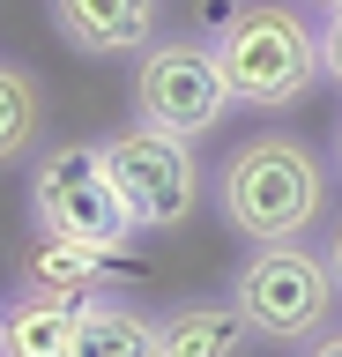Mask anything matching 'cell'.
Segmentation results:
<instances>
[{"mask_svg":"<svg viewBox=\"0 0 342 357\" xmlns=\"http://www.w3.org/2000/svg\"><path fill=\"white\" fill-rule=\"evenodd\" d=\"M313 357H342V335H320V342H313Z\"/></svg>","mask_w":342,"mask_h":357,"instance_id":"9a60e30c","label":"cell"},{"mask_svg":"<svg viewBox=\"0 0 342 357\" xmlns=\"http://www.w3.org/2000/svg\"><path fill=\"white\" fill-rule=\"evenodd\" d=\"M335 164H342V134H335Z\"/></svg>","mask_w":342,"mask_h":357,"instance_id":"e0dca14e","label":"cell"},{"mask_svg":"<svg viewBox=\"0 0 342 357\" xmlns=\"http://www.w3.org/2000/svg\"><path fill=\"white\" fill-rule=\"evenodd\" d=\"M75 357H157V320L119 298H90L75 320Z\"/></svg>","mask_w":342,"mask_h":357,"instance_id":"8fae6325","label":"cell"},{"mask_svg":"<svg viewBox=\"0 0 342 357\" xmlns=\"http://www.w3.org/2000/svg\"><path fill=\"white\" fill-rule=\"evenodd\" d=\"M320 75H327V82H342V8L320 22Z\"/></svg>","mask_w":342,"mask_h":357,"instance_id":"4fadbf2b","label":"cell"},{"mask_svg":"<svg viewBox=\"0 0 342 357\" xmlns=\"http://www.w3.org/2000/svg\"><path fill=\"white\" fill-rule=\"evenodd\" d=\"M75 320H82V305L23 290L0 312V357H75Z\"/></svg>","mask_w":342,"mask_h":357,"instance_id":"30bf717a","label":"cell"},{"mask_svg":"<svg viewBox=\"0 0 342 357\" xmlns=\"http://www.w3.org/2000/svg\"><path fill=\"white\" fill-rule=\"evenodd\" d=\"M52 22L82 60H127L157 38V0H52Z\"/></svg>","mask_w":342,"mask_h":357,"instance_id":"52a82bcc","label":"cell"},{"mask_svg":"<svg viewBox=\"0 0 342 357\" xmlns=\"http://www.w3.org/2000/svg\"><path fill=\"white\" fill-rule=\"evenodd\" d=\"M231 305L253 320V335H268V342H313L327 328V312H335V275L320 253L305 245H253L238 275H231Z\"/></svg>","mask_w":342,"mask_h":357,"instance_id":"277c9868","label":"cell"},{"mask_svg":"<svg viewBox=\"0 0 342 357\" xmlns=\"http://www.w3.org/2000/svg\"><path fill=\"white\" fill-rule=\"evenodd\" d=\"M97 156H104V178L127 201L134 231H179L201 208V164H194V142H179V134L127 127L112 142H97Z\"/></svg>","mask_w":342,"mask_h":357,"instance_id":"5b68a950","label":"cell"},{"mask_svg":"<svg viewBox=\"0 0 342 357\" xmlns=\"http://www.w3.org/2000/svg\"><path fill=\"white\" fill-rule=\"evenodd\" d=\"M224 112H231V89H224V67H216V45L164 38L141 52V75H134V119L141 127L201 142Z\"/></svg>","mask_w":342,"mask_h":357,"instance_id":"8992f818","label":"cell"},{"mask_svg":"<svg viewBox=\"0 0 342 357\" xmlns=\"http://www.w3.org/2000/svg\"><path fill=\"white\" fill-rule=\"evenodd\" d=\"M313 8H327V15H335V8H342V0H313Z\"/></svg>","mask_w":342,"mask_h":357,"instance_id":"2e32d148","label":"cell"},{"mask_svg":"<svg viewBox=\"0 0 342 357\" xmlns=\"http://www.w3.org/2000/svg\"><path fill=\"white\" fill-rule=\"evenodd\" d=\"M320 261H327V275L342 283V216H335V231H327V253H320Z\"/></svg>","mask_w":342,"mask_h":357,"instance_id":"5bb4252c","label":"cell"},{"mask_svg":"<svg viewBox=\"0 0 342 357\" xmlns=\"http://www.w3.org/2000/svg\"><path fill=\"white\" fill-rule=\"evenodd\" d=\"M216 208L238 238L253 245H283L305 238L327 208V178H320V156L297 142V134H246L238 149L216 164Z\"/></svg>","mask_w":342,"mask_h":357,"instance_id":"6da1fadb","label":"cell"},{"mask_svg":"<svg viewBox=\"0 0 342 357\" xmlns=\"http://www.w3.org/2000/svg\"><path fill=\"white\" fill-rule=\"evenodd\" d=\"M30 223L52 231V238L97 245V253H112L119 268H134V238L141 231H134V216H127V201L112 194L97 142H60V149L38 156V172H30Z\"/></svg>","mask_w":342,"mask_h":357,"instance_id":"3957f363","label":"cell"},{"mask_svg":"<svg viewBox=\"0 0 342 357\" xmlns=\"http://www.w3.org/2000/svg\"><path fill=\"white\" fill-rule=\"evenodd\" d=\"M119 275H127V268H119L112 253L75 245V238H52V231H38V238L23 245V290H38V298L90 305V298H104V290L119 283Z\"/></svg>","mask_w":342,"mask_h":357,"instance_id":"ba28073f","label":"cell"},{"mask_svg":"<svg viewBox=\"0 0 342 357\" xmlns=\"http://www.w3.org/2000/svg\"><path fill=\"white\" fill-rule=\"evenodd\" d=\"M208 45H216L231 105L290 112V105H305L313 82H320V30L297 15L290 0H246V8H231L224 30Z\"/></svg>","mask_w":342,"mask_h":357,"instance_id":"7a4b0ae2","label":"cell"},{"mask_svg":"<svg viewBox=\"0 0 342 357\" xmlns=\"http://www.w3.org/2000/svg\"><path fill=\"white\" fill-rule=\"evenodd\" d=\"M30 142H38V82L23 67H0V164H15Z\"/></svg>","mask_w":342,"mask_h":357,"instance_id":"7c38bea8","label":"cell"},{"mask_svg":"<svg viewBox=\"0 0 342 357\" xmlns=\"http://www.w3.org/2000/svg\"><path fill=\"white\" fill-rule=\"evenodd\" d=\"M253 320L231 298H201V305H179L157 320V357H246Z\"/></svg>","mask_w":342,"mask_h":357,"instance_id":"9c48e42d","label":"cell"}]
</instances>
